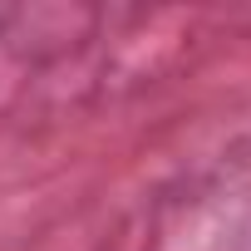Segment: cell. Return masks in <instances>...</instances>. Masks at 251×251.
<instances>
[]
</instances>
